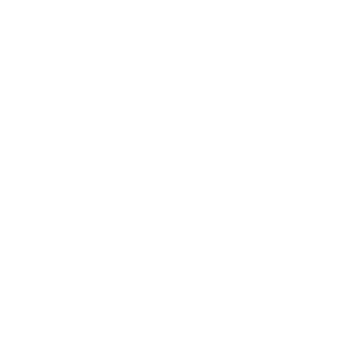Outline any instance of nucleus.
Masks as SVG:
<instances>
[]
</instances>
